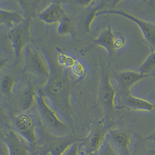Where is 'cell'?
I'll list each match as a JSON object with an SVG mask.
<instances>
[{"label": "cell", "mask_w": 155, "mask_h": 155, "mask_svg": "<svg viewBox=\"0 0 155 155\" xmlns=\"http://www.w3.org/2000/svg\"><path fill=\"white\" fill-rule=\"evenodd\" d=\"M39 112L43 121L57 137H64L67 126L60 119L56 111L52 109L46 102L44 96L40 94L37 98Z\"/></svg>", "instance_id": "cell-1"}, {"label": "cell", "mask_w": 155, "mask_h": 155, "mask_svg": "<svg viewBox=\"0 0 155 155\" xmlns=\"http://www.w3.org/2000/svg\"><path fill=\"white\" fill-rule=\"evenodd\" d=\"M104 14L117 15L124 17L134 22L141 29L145 40L155 50V23L144 20L127 11L120 9H110L99 12L98 15Z\"/></svg>", "instance_id": "cell-2"}, {"label": "cell", "mask_w": 155, "mask_h": 155, "mask_svg": "<svg viewBox=\"0 0 155 155\" xmlns=\"http://www.w3.org/2000/svg\"><path fill=\"white\" fill-rule=\"evenodd\" d=\"M106 138L113 149L120 155H131V136L128 132L122 130H111Z\"/></svg>", "instance_id": "cell-3"}, {"label": "cell", "mask_w": 155, "mask_h": 155, "mask_svg": "<svg viewBox=\"0 0 155 155\" xmlns=\"http://www.w3.org/2000/svg\"><path fill=\"white\" fill-rule=\"evenodd\" d=\"M16 133L29 145H35L37 141L35 125L32 118L27 114H21L15 120Z\"/></svg>", "instance_id": "cell-4"}, {"label": "cell", "mask_w": 155, "mask_h": 155, "mask_svg": "<svg viewBox=\"0 0 155 155\" xmlns=\"http://www.w3.org/2000/svg\"><path fill=\"white\" fill-rule=\"evenodd\" d=\"M27 66L30 70L42 78H48L50 71L40 53L28 47L26 50Z\"/></svg>", "instance_id": "cell-5"}, {"label": "cell", "mask_w": 155, "mask_h": 155, "mask_svg": "<svg viewBox=\"0 0 155 155\" xmlns=\"http://www.w3.org/2000/svg\"><path fill=\"white\" fill-rule=\"evenodd\" d=\"M28 30V23L23 22L14 28L10 34V39L17 59L21 57L23 50L26 45L29 33Z\"/></svg>", "instance_id": "cell-6"}, {"label": "cell", "mask_w": 155, "mask_h": 155, "mask_svg": "<svg viewBox=\"0 0 155 155\" xmlns=\"http://www.w3.org/2000/svg\"><path fill=\"white\" fill-rule=\"evenodd\" d=\"M5 141L8 146L10 155H31L30 145L16 132H11Z\"/></svg>", "instance_id": "cell-7"}, {"label": "cell", "mask_w": 155, "mask_h": 155, "mask_svg": "<svg viewBox=\"0 0 155 155\" xmlns=\"http://www.w3.org/2000/svg\"><path fill=\"white\" fill-rule=\"evenodd\" d=\"M40 19L47 24H54L59 23L64 18V11L61 4L52 3L39 15Z\"/></svg>", "instance_id": "cell-8"}, {"label": "cell", "mask_w": 155, "mask_h": 155, "mask_svg": "<svg viewBox=\"0 0 155 155\" xmlns=\"http://www.w3.org/2000/svg\"><path fill=\"white\" fill-rule=\"evenodd\" d=\"M101 99L105 106L109 109L115 107L116 91L109 76H105L102 81L100 93Z\"/></svg>", "instance_id": "cell-9"}, {"label": "cell", "mask_w": 155, "mask_h": 155, "mask_svg": "<svg viewBox=\"0 0 155 155\" xmlns=\"http://www.w3.org/2000/svg\"><path fill=\"white\" fill-rule=\"evenodd\" d=\"M107 134L98 131L88 136L82 145L85 152L88 155L98 153L106 140Z\"/></svg>", "instance_id": "cell-10"}, {"label": "cell", "mask_w": 155, "mask_h": 155, "mask_svg": "<svg viewBox=\"0 0 155 155\" xmlns=\"http://www.w3.org/2000/svg\"><path fill=\"white\" fill-rule=\"evenodd\" d=\"M148 76L142 74L138 71L127 70L121 71L118 74V78L122 87L130 92L131 88L142 80Z\"/></svg>", "instance_id": "cell-11"}, {"label": "cell", "mask_w": 155, "mask_h": 155, "mask_svg": "<svg viewBox=\"0 0 155 155\" xmlns=\"http://www.w3.org/2000/svg\"><path fill=\"white\" fill-rule=\"evenodd\" d=\"M126 105L130 109L143 112H153L155 110V105L150 101L145 99L137 97L128 93L126 99Z\"/></svg>", "instance_id": "cell-12"}, {"label": "cell", "mask_w": 155, "mask_h": 155, "mask_svg": "<svg viewBox=\"0 0 155 155\" xmlns=\"http://www.w3.org/2000/svg\"><path fill=\"white\" fill-rule=\"evenodd\" d=\"M114 32L112 28L109 27L103 31L98 38L94 40L95 43L106 49L109 56L112 55L115 51L114 47Z\"/></svg>", "instance_id": "cell-13"}, {"label": "cell", "mask_w": 155, "mask_h": 155, "mask_svg": "<svg viewBox=\"0 0 155 155\" xmlns=\"http://www.w3.org/2000/svg\"><path fill=\"white\" fill-rule=\"evenodd\" d=\"M0 18L1 23L12 28H15L24 22V18L20 14L6 9H1Z\"/></svg>", "instance_id": "cell-14"}, {"label": "cell", "mask_w": 155, "mask_h": 155, "mask_svg": "<svg viewBox=\"0 0 155 155\" xmlns=\"http://www.w3.org/2000/svg\"><path fill=\"white\" fill-rule=\"evenodd\" d=\"M35 92L33 88H28L21 94L20 104L24 111H28L35 105L36 101Z\"/></svg>", "instance_id": "cell-15"}, {"label": "cell", "mask_w": 155, "mask_h": 155, "mask_svg": "<svg viewBox=\"0 0 155 155\" xmlns=\"http://www.w3.org/2000/svg\"><path fill=\"white\" fill-rule=\"evenodd\" d=\"M74 143L73 141L64 138V137H61L60 140L50 145L49 152L51 155H63Z\"/></svg>", "instance_id": "cell-16"}, {"label": "cell", "mask_w": 155, "mask_h": 155, "mask_svg": "<svg viewBox=\"0 0 155 155\" xmlns=\"http://www.w3.org/2000/svg\"><path fill=\"white\" fill-rule=\"evenodd\" d=\"M138 71L147 76L155 74V50L148 55Z\"/></svg>", "instance_id": "cell-17"}, {"label": "cell", "mask_w": 155, "mask_h": 155, "mask_svg": "<svg viewBox=\"0 0 155 155\" xmlns=\"http://www.w3.org/2000/svg\"><path fill=\"white\" fill-rule=\"evenodd\" d=\"M114 50L122 49L126 44L127 39L126 36L122 33L119 31H114Z\"/></svg>", "instance_id": "cell-18"}, {"label": "cell", "mask_w": 155, "mask_h": 155, "mask_svg": "<svg viewBox=\"0 0 155 155\" xmlns=\"http://www.w3.org/2000/svg\"><path fill=\"white\" fill-rule=\"evenodd\" d=\"M63 155H88L84 150L82 145L73 143Z\"/></svg>", "instance_id": "cell-19"}, {"label": "cell", "mask_w": 155, "mask_h": 155, "mask_svg": "<svg viewBox=\"0 0 155 155\" xmlns=\"http://www.w3.org/2000/svg\"><path fill=\"white\" fill-rule=\"evenodd\" d=\"M15 81L14 78L6 76L2 79V88L4 92L7 94H12L13 91V88L14 87Z\"/></svg>", "instance_id": "cell-20"}, {"label": "cell", "mask_w": 155, "mask_h": 155, "mask_svg": "<svg viewBox=\"0 0 155 155\" xmlns=\"http://www.w3.org/2000/svg\"><path fill=\"white\" fill-rule=\"evenodd\" d=\"M98 153V155H120L110 145L107 138Z\"/></svg>", "instance_id": "cell-21"}, {"label": "cell", "mask_w": 155, "mask_h": 155, "mask_svg": "<svg viewBox=\"0 0 155 155\" xmlns=\"http://www.w3.org/2000/svg\"><path fill=\"white\" fill-rule=\"evenodd\" d=\"M70 29V21L66 17L59 23L58 31L59 34L64 35L69 31Z\"/></svg>", "instance_id": "cell-22"}, {"label": "cell", "mask_w": 155, "mask_h": 155, "mask_svg": "<svg viewBox=\"0 0 155 155\" xmlns=\"http://www.w3.org/2000/svg\"><path fill=\"white\" fill-rule=\"evenodd\" d=\"M98 12H97V9H93L87 15L86 18V25L88 30H90L91 28L92 22L94 21L97 15H98Z\"/></svg>", "instance_id": "cell-23"}, {"label": "cell", "mask_w": 155, "mask_h": 155, "mask_svg": "<svg viewBox=\"0 0 155 155\" xmlns=\"http://www.w3.org/2000/svg\"><path fill=\"white\" fill-rule=\"evenodd\" d=\"M0 155H10L9 150L5 141L1 142L0 145Z\"/></svg>", "instance_id": "cell-24"}, {"label": "cell", "mask_w": 155, "mask_h": 155, "mask_svg": "<svg viewBox=\"0 0 155 155\" xmlns=\"http://www.w3.org/2000/svg\"><path fill=\"white\" fill-rule=\"evenodd\" d=\"M145 141H150L152 142H153L155 143V131L150 135H148V137H147L146 138H145Z\"/></svg>", "instance_id": "cell-25"}, {"label": "cell", "mask_w": 155, "mask_h": 155, "mask_svg": "<svg viewBox=\"0 0 155 155\" xmlns=\"http://www.w3.org/2000/svg\"><path fill=\"white\" fill-rule=\"evenodd\" d=\"M155 155V150H148L145 148L144 151L142 152V155Z\"/></svg>", "instance_id": "cell-26"}]
</instances>
